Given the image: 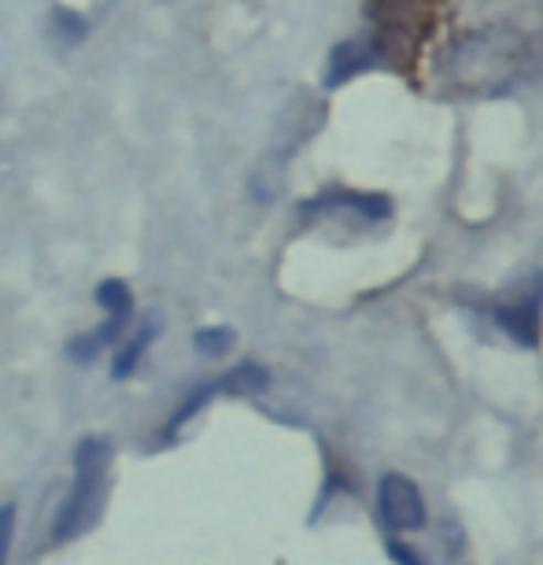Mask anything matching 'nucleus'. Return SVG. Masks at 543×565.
Returning a JSON list of instances; mask_svg holds the SVG:
<instances>
[{
	"instance_id": "nucleus-1",
	"label": "nucleus",
	"mask_w": 543,
	"mask_h": 565,
	"mask_svg": "<svg viewBox=\"0 0 543 565\" xmlns=\"http://www.w3.org/2000/svg\"><path fill=\"white\" fill-rule=\"evenodd\" d=\"M111 447L104 440H82L78 455H74V488L63 499L56 521H52V540L67 543L82 536L85 529L97 521L100 495H104V477H108Z\"/></svg>"
},
{
	"instance_id": "nucleus-2",
	"label": "nucleus",
	"mask_w": 543,
	"mask_h": 565,
	"mask_svg": "<svg viewBox=\"0 0 543 565\" xmlns=\"http://www.w3.org/2000/svg\"><path fill=\"white\" fill-rule=\"evenodd\" d=\"M377 514L388 529L414 532L425 525V499L418 484L403 473H385L377 484Z\"/></svg>"
},
{
	"instance_id": "nucleus-3",
	"label": "nucleus",
	"mask_w": 543,
	"mask_h": 565,
	"mask_svg": "<svg viewBox=\"0 0 543 565\" xmlns=\"http://www.w3.org/2000/svg\"><path fill=\"white\" fill-rule=\"evenodd\" d=\"M496 322L507 329L514 344L536 348L540 322H543V281H540V277L532 281V289H521L514 300L496 307Z\"/></svg>"
},
{
	"instance_id": "nucleus-4",
	"label": "nucleus",
	"mask_w": 543,
	"mask_h": 565,
	"mask_svg": "<svg viewBox=\"0 0 543 565\" xmlns=\"http://www.w3.org/2000/svg\"><path fill=\"white\" fill-rule=\"evenodd\" d=\"M374 63V49H366L362 41H344L333 60H329V74H326V85H340L348 78H355L359 71H366Z\"/></svg>"
},
{
	"instance_id": "nucleus-5",
	"label": "nucleus",
	"mask_w": 543,
	"mask_h": 565,
	"mask_svg": "<svg viewBox=\"0 0 543 565\" xmlns=\"http://www.w3.org/2000/svg\"><path fill=\"white\" fill-rule=\"evenodd\" d=\"M156 340V326L152 322H145L137 333L126 340V344L119 348V355H115V370H111V377L115 381H123V377H130V373L137 370V362H141V355L148 351V344Z\"/></svg>"
},
{
	"instance_id": "nucleus-6",
	"label": "nucleus",
	"mask_w": 543,
	"mask_h": 565,
	"mask_svg": "<svg viewBox=\"0 0 543 565\" xmlns=\"http://www.w3.org/2000/svg\"><path fill=\"white\" fill-rule=\"evenodd\" d=\"M266 385H270V377H266V370L255 366V362H244V366L233 370L230 377L219 381V388L233 392V396H255V392H263Z\"/></svg>"
},
{
	"instance_id": "nucleus-7",
	"label": "nucleus",
	"mask_w": 543,
	"mask_h": 565,
	"mask_svg": "<svg viewBox=\"0 0 543 565\" xmlns=\"http://www.w3.org/2000/svg\"><path fill=\"white\" fill-rule=\"evenodd\" d=\"M97 303L108 315H134V296L123 281H104L97 289Z\"/></svg>"
},
{
	"instance_id": "nucleus-8",
	"label": "nucleus",
	"mask_w": 543,
	"mask_h": 565,
	"mask_svg": "<svg viewBox=\"0 0 543 565\" xmlns=\"http://www.w3.org/2000/svg\"><path fill=\"white\" fill-rule=\"evenodd\" d=\"M233 348V329L215 326V329H200L196 333V351L204 359H222Z\"/></svg>"
},
{
	"instance_id": "nucleus-9",
	"label": "nucleus",
	"mask_w": 543,
	"mask_h": 565,
	"mask_svg": "<svg viewBox=\"0 0 543 565\" xmlns=\"http://www.w3.org/2000/svg\"><path fill=\"white\" fill-rule=\"evenodd\" d=\"M12 540H15V507H0V565H8V554H12Z\"/></svg>"
},
{
	"instance_id": "nucleus-10",
	"label": "nucleus",
	"mask_w": 543,
	"mask_h": 565,
	"mask_svg": "<svg viewBox=\"0 0 543 565\" xmlns=\"http://www.w3.org/2000/svg\"><path fill=\"white\" fill-rule=\"evenodd\" d=\"M52 23H56V30H60L63 38L71 41V45H78V41L85 38V23H82V19L74 15V12H63V8H60V12H56V19H52Z\"/></svg>"
},
{
	"instance_id": "nucleus-11",
	"label": "nucleus",
	"mask_w": 543,
	"mask_h": 565,
	"mask_svg": "<svg viewBox=\"0 0 543 565\" xmlns=\"http://www.w3.org/2000/svg\"><path fill=\"white\" fill-rule=\"evenodd\" d=\"M388 554H392V558H396L400 565H425V562L418 558V554H414L411 547H403V543H396V540L388 543Z\"/></svg>"
}]
</instances>
